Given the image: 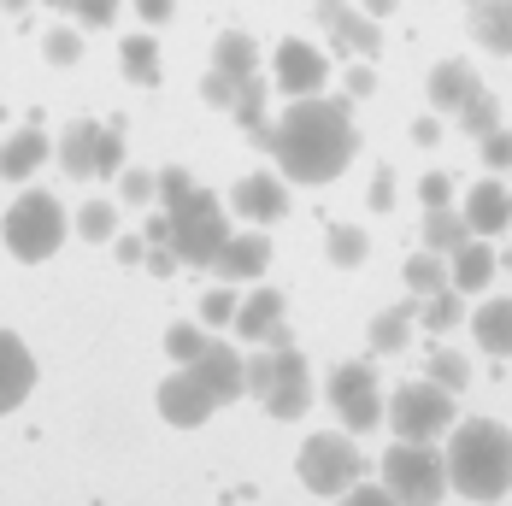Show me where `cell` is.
Segmentation results:
<instances>
[{
    "instance_id": "obj_1",
    "label": "cell",
    "mask_w": 512,
    "mask_h": 506,
    "mask_svg": "<svg viewBox=\"0 0 512 506\" xmlns=\"http://www.w3.org/2000/svg\"><path fill=\"white\" fill-rule=\"evenodd\" d=\"M271 159L289 183H336L359 153V130H354V106L330 101V95H301L277 112L271 124Z\"/></svg>"
},
{
    "instance_id": "obj_2",
    "label": "cell",
    "mask_w": 512,
    "mask_h": 506,
    "mask_svg": "<svg viewBox=\"0 0 512 506\" xmlns=\"http://www.w3.org/2000/svg\"><path fill=\"white\" fill-rule=\"evenodd\" d=\"M442 454H448V489H460L465 501L489 506L512 489V430L501 418H465Z\"/></svg>"
},
{
    "instance_id": "obj_3",
    "label": "cell",
    "mask_w": 512,
    "mask_h": 506,
    "mask_svg": "<svg viewBox=\"0 0 512 506\" xmlns=\"http://www.w3.org/2000/svg\"><path fill=\"white\" fill-rule=\"evenodd\" d=\"M248 395H254L271 418H283V424H295V418L312 406L307 354L289 342V330H283V324L265 336V348H259V354H248Z\"/></svg>"
},
{
    "instance_id": "obj_4",
    "label": "cell",
    "mask_w": 512,
    "mask_h": 506,
    "mask_svg": "<svg viewBox=\"0 0 512 506\" xmlns=\"http://www.w3.org/2000/svg\"><path fill=\"white\" fill-rule=\"evenodd\" d=\"M65 236H71V212H65V201H53L48 189H24L18 201L6 206V218H0V242H6V253L18 265L53 259L65 248Z\"/></svg>"
},
{
    "instance_id": "obj_5",
    "label": "cell",
    "mask_w": 512,
    "mask_h": 506,
    "mask_svg": "<svg viewBox=\"0 0 512 506\" xmlns=\"http://www.w3.org/2000/svg\"><path fill=\"white\" fill-rule=\"evenodd\" d=\"M383 489L401 506H442V495H448V454L436 442L395 436V448L383 454Z\"/></svg>"
},
{
    "instance_id": "obj_6",
    "label": "cell",
    "mask_w": 512,
    "mask_h": 506,
    "mask_svg": "<svg viewBox=\"0 0 512 506\" xmlns=\"http://www.w3.org/2000/svg\"><path fill=\"white\" fill-rule=\"evenodd\" d=\"M171 212V248L183 265H212L218 248L230 242V201H218L212 189H189Z\"/></svg>"
},
{
    "instance_id": "obj_7",
    "label": "cell",
    "mask_w": 512,
    "mask_h": 506,
    "mask_svg": "<svg viewBox=\"0 0 512 506\" xmlns=\"http://www.w3.org/2000/svg\"><path fill=\"white\" fill-rule=\"evenodd\" d=\"M383 418H389V430L407 436V442H436L442 430H454V395H448L442 383H430V377H418V383L407 377V383L389 395Z\"/></svg>"
},
{
    "instance_id": "obj_8",
    "label": "cell",
    "mask_w": 512,
    "mask_h": 506,
    "mask_svg": "<svg viewBox=\"0 0 512 506\" xmlns=\"http://www.w3.org/2000/svg\"><path fill=\"white\" fill-rule=\"evenodd\" d=\"M324 401L336 406V418H342V430H348V436L377 430V424H383V406H389V401H383L377 371H371L365 359H348V365H336V371H330Z\"/></svg>"
},
{
    "instance_id": "obj_9",
    "label": "cell",
    "mask_w": 512,
    "mask_h": 506,
    "mask_svg": "<svg viewBox=\"0 0 512 506\" xmlns=\"http://www.w3.org/2000/svg\"><path fill=\"white\" fill-rule=\"evenodd\" d=\"M359 471H365V459L348 436H336V430H318L301 442V459H295V477L307 483L312 495H342V489H354Z\"/></svg>"
},
{
    "instance_id": "obj_10",
    "label": "cell",
    "mask_w": 512,
    "mask_h": 506,
    "mask_svg": "<svg viewBox=\"0 0 512 506\" xmlns=\"http://www.w3.org/2000/svg\"><path fill=\"white\" fill-rule=\"evenodd\" d=\"M271 83H277L289 101L324 95V83H330V53H318L312 42H301V36L277 42V53H271Z\"/></svg>"
},
{
    "instance_id": "obj_11",
    "label": "cell",
    "mask_w": 512,
    "mask_h": 506,
    "mask_svg": "<svg viewBox=\"0 0 512 506\" xmlns=\"http://www.w3.org/2000/svg\"><path fill=\"white\" fill-rule=\"evenodd\" d=\"M154 406H159V418L171 424V430H201L206 418L218 412V401H212V389H206L201 377L189 371V365H177L165 383H159V395H154Z\"/></svg>"
},
{
    "instance_id": "obj_12",
    "label": "cell",
    "mask_w": 512,
    "mask_h": 506,
    "mask_svg": "<svg viewBox=\"0 0 512 506\" xmlns=\"http://www.w3.org/2000/svg\"><path fill=\"white\" fill-rule=\"evenodd\" d=\"M230 212L236 218H248V224H277L283 212H289V177L277 171H248L236 189H230Z\"/></svg>"
},
{
    "instance_id": "obj_13",
    "label": "cell",
    "mask_w": 512,
    "mask_h": 506,
    "mask_svg": "<svg viewBox=\"0 0 512 506\" xmlns=\"http://www.w3.org/2000/svg\"><path fill=\"white\" fill-rule=\"evenodd\" d=\"M189 371L212 389V401L218 406H230V401L248 395V359H242V348H230V342H206L201 359H195Z\"/></svg>"
},
{
    "instance_id": "obj_14",
    "label": "cell",
    "mask_w": 512,
    "mask_h": 506,
    "mask_svg": "<svg viewBox=\"0 0 512 506\" xmlns=\"http://www.w3.org/2000/svg\"><path fill=\"white\" fill-rule=\"evenodd\" d=\"M36 395V354L24 348L18 330H0V418Z\"/></svg>"
},
{
    "instance_id": "obj_15",
    "label": "cell",
    "mask_w": 512,
    "mask_h": 506,
    "mask_svg": "<svg viewBox=\"0 0 512 506\" xmlns=\"http://www.w3.org/2000/svg\"><path fill=\"white\" fill-rule=\"evenodd\" d=\"M318 24L330 30L336 53H359V59H377L383 53V30L371 12H348V6H318Z\"/></svg>"
},
{
    "instance_id": "obj_16",
    "label": "cell",
    "mask_w": 512,
    "mask_h": 506,
    "mask_svg": "<svg viewBox=\"0 0 512 506\" xmlns=\"http://www.w3.org/2000/svg\"><path fill=\"white\" fill-rule=\"evenodd\" d=\"M101 130L106 124H95V118H77V124H65V136L53 142V159H59V171L65 177H101Z\"/></svg>"
},
{
    "instance_id": "obj_17",
    "label": "cell",
    "mask_w": 512,
    "mask_h": 506,
    "mask_svg": "<svg viewBox=\"0 0 512 506\" xmlns=\"http://www.w3.org/2000/svg\"><path fill=\"white\" fill-rule=\"evenodd\" d=\"M265 265H271V236H259V230L230 236V242L218 248V259H212L218 283H254V277H265Z\"/></svg>"
},
{
    "instance_id": "obj_18",
    "label": "cell",
    "mask_w": 512,
    "mask_h": 506,
    "mask_svg": "<svg viewBox=\"0 0 512 506\" xmlns=\"http://www.w3.org/2000/svg\"><path fill=\"white\" fill-rule=\"evenodd\" d=\"M48 159H53L48 130H42V124H24V130H12V136L0 142V177H6V183H30Z\"/></svg>"
},
{
    "instance_id": "obj_19",
    "label": "cell",
    "mask_w": 512,
    "mask_h": 506,
    "mask_svg": "<svg viewBox=\"0 0 512 506\" xmlns=\"http://www.w3.org/2000/svg\"><path fill=\"white\" fill-rule=\"evenodd\" d=\"M460 212H465V224H471V236H501V230H512V189L501 177H483L465 195Z\"/></svg>"
},
{
    "instance_id": "obj_20",
    "label": "cell",
    "mask_w": 512,
    "mask_h": 506,
    "mask_svg": "<svg viewBox=\"0 0 512 506\" xmlns=\"http://www.w3.org/2000/svg\"><path fill=\"white\" fill-rule=\"evenodd\" d=\"M495 271H501V253L489 248V242H477V236H465L460 248L448 253V283L460 295H483L495 283Z\"/></svg>"
},
{
    "instance_id": "obj_21",
    "label": "cell",
    "mask_w": 512,
    "mask_h": 506,
    "mask_svg": "<svg viewBox=\"0 0 512 506\" xmlns=\"http://www.w3.org/2000/svg\"><path fill=\"white\" fill-rule=\"evenodd\" d=\"M471 95H483L477 65H465V59H442V65L430 71V106H436V112H460Z\"/></svg>"
},
{
    "instance_id": "obj_22",
    "label": "cell",
    "mask_w": 512,
    "mask_h": 506,
    "mask_svg": "<svg viewBox=\"0 0 512 506\" xmlns=\"http://www.w3.org/2000/svg\"><path fill=\"white\" fill-rule=\"evenodd\" d=\"M265 106H271V83H265V77H248V83L236 89V106H230V118L254 136V148H271V112H265Z\"/></svg>"
},
{
    "instance_id": "obj_23",
    "label": "cell",
    "mask_w": 512,
    "mask_h": 506,
    "mask_svg": "<svg viewBox=\"0 0 512 506\" xmlns=\"http://www.w3.org/2000/svg\"><path fill=\"white\" fill-rule=\"evenodd\" d=\"M277 324H283V295H277V289H254L248 301L236 306V324H230V330H236L242 342H265Z\"/></svg>"
},
{
    "instance_id": "obj_24",
    "label": "cell",
    "mask_w": 512,
    "mask_h": 506,
    "mask_svg": "<svg viewBox=\"0 0 512 506\" xmlns=\"http://www.w3.org/2000/svg\"><path fill=\"white\" fill-rule=\"evenodd\" d=\"M471 336H477V348H483V354L507 359V354H512V295L477 306V318H471Z\"/></svg>"
},
{
    "instance_id": "obj_25",
    "label": "cell",
    "mask_w": 512,
    "mask_h": 506,
    "mask_svg": "<svg viewBox=\"0 0 512 506\" xmlns=\"http://www.w3.org/2000/svg\"><path fill=\"white\" fill-rule=\"evenodd\" d=\"M471 36L489 53H512V0H471Z\"/></svg>"
},
{
    "instance_id": "obj_26",
    "label": "cell",
    "mask_w": 512,
    "mask_h": 506,
    "mask_svg": "<svg viewBox=\"0 0 512 506\" xmlns=\"http://www.w3.org/2000/svg\"><path fill=\"white\" fill-rule=\"evenodd\" d=\"M212 65L230 71L236 83H248V77H259V42L248 30H224V36L212 42Z\"/></svg>"
},
{
    "instance_id": "obj_27",
    "label": "cell",
    "mask_w": 512,
    "mask_h": 506,
    "mask_svg": "<svg viewBox=\"0 0 512 506\" xmlns=\"http://www.w3.org/2000/svg\"><path fill=\"white\" fill-rule=\"evenodd\" d=\"M412 324H418V295L371 318V348H377V354H401L412 342Z\"/></svg>"
},
{
    "instance_id": "obj_28",
    "label": "cell",
    "mask_w": 512,
    "mask_h": 506,
    "mask_svg": "<svg viewBox=\"0 0 512 506\" xmlns=\"http://www.w3.org/2000/svg\"><path fill=\"white\" fill-rule=\"evenodd\" d=\"M118 65H124V77H130L136 89H154V83H159V42L148 36V30L124 36V48H118Z\"/></svg>"
},
{
    "instance_id": "obj_29",
    "label": "cell",
    "mask_w": 512,
    "mask_h": 506,
    "mask_svg": "<svg viewBox=\"0 0 512 506\" xmlns=\"http://www.w3.org/2000/svg\"><path fill=\"white\" fill-rule=\"evenodd\" d=\"M471 236V224H465V212L460 206H424V248H436V253H454Z\"/></svg>"
},
{
    "instance_id": "obj_30",
    "label": "cell",
    "mask_w": 512,
    "mask_h": 506,
    "mask_svg": "<svg viewBox=\"0 0 512 506\" xmlns=\"http://www.w3.org/2000/svg\"><path fill=\"white\" fill-rule=\"evenodd\" d=\"M71 230L83 236V242H112L118 236V201H83L77 206V218H71Z\"/></svg>"
},
{
    "instance_id": "obj_31",
    "label": "cell",
    "mask_w": 512,
    "mask_h": 506,
    "mask_svg": "<svg viewBox=\"0 0 512 506\" xmlns=\"http://www.w3.org/2000/svg\"><path fill=\"white\" fill-rule=\"evenodd\" d=\"M324 253H330V265L354 271V265H365V253H371V236H365L359 224H330V236H324Z\"/></svg>"
},
{
    "instance_id": "obj_32",
    "label": "cell",
    "mask_w": 512,
    "mask_h": 506,
    "mask_svg": "<svg viewBox=\"0 0 512 506\" xmlns=\"http://www.w3.org/2000/svg\"><path fill=\"white\" fill-rule=\"evenodd\" d=\"M407 289L412 295H436V289H448V253L424 248L407 259Z\"/></svg>"
},
{
    "instance_id": "obj_33",
    "label": "cell",
    "mask_w": 512,
    "mask_h": 506,
    "mask_svg": "<svg viewBox=\"0 0 512 506\" xmlns=\"http://www.w3.org/2000/svg\"><path fill=\"white\" fill-rule=\"evenodd\" d=\"M418 324L436 330V336L454 330V324H460V289L448 283V289H436V295H418Z\"/></svg>"
},
{
    "instance_id": "obj_34",
    "label": "cell",
    "mask_w": 512,
    "mask_h": 506,
    "mask_svg": "<svg viewBox=\"0 0 512 506\" xmlns=\"http://www.w3.org/2000/svg\"><path fill=\"white\" fill-rule=\"evenodd\" d=\"M206 342H212L206 324H189V318H177V324L165 330V354H171V365H195Z\"/></svg>"
},
{
    "instance_id": "obj_35",
    "label": "cell",
    "mask_w": 512,
    "mask_h": 506,
    "mask_svg": "<svg viewBox=\"0 0 512 506\" xmlns=\"http://www.w3.org/2000/svg\"><path fill=\"white\" fill-rule=\"evenodd\" d=\"M430 383H442L448 395L471 389V359L454 354V348H430Z\"/></svg>"
},
{
    "instance_id": "obj_36",
    "label": "cell",
    "mask_w": 512,
    "mask_h": 506,
    "mask_svg": "<svg viewBox=\"0 0 512 506\" xmlns=\"http://www.w3.org/2000/svg\"><path fill=\"white\" fill-rule=\"evenodd\" d=\"M460 130H465V136H477V142H483L489 130H501V101H495L489 89H483V95H471V101L460 106Z\"/></svg>"
},
{
    "instance_id": "obj_37",
    "label": "cell",
    "mask_w": 512,
    "mask_h": 506,
    "mask_svg": "<svg viewBox=\"0 0 512 506\" xmlns=\"http://www.w3.org/2000/svg\"><path fill=\"white\" fill-rule=\"evenodd\" d=\"M42 53H48L53 65H77L83 59V30L77 24H53L48 36H42Z\"/></svg>"
},
{
    "instance_id": "obj_38",
    "label": "cell",
    "mask_w": 512,
    "mask_h": 506,
    "mask_svg": "<svg viewBox=\"0 0 512 506\" xmlns=\"http://www.w3.org/2000/svg\"><path fill=\"white\" fill-rule=\"evenodd\" d=\"M236 283H218V289H206L201 295V324H212V330H218V324H236Z\"/></svg>"
},
{
    "instance_id": "obj_39",
    "label": "cell",
    "mask_w": 512,
    "mask_h": 506,
    "mask_svg": "<svg viewBox=\"0 0 512 506\" xmlns=\"http://www.w3.org/2000/svg\"><path fill=\"white\" fill-rule=\"evenodd\" d=\"M189 189H195V177H189L183 165H165V171H154V206H177Z\"/></svg>"
},
{
    "instance_id": "obj_40",
    "label": "cell",
    "mask_w": 512,
    "mask_h": 506,
    "mask_svg": "<svg viewBox=\"0 0 512 506\" xmlns=\"http://www.w3.org/2000/svg\"><path fill=\"white\" fill-rule=\"evenodd\" d=\"M118 206H154V171H118Z\"/></svg>"
},
{
    "instance_id": "obj_41",
    "label": "cell",
    "mask_w": 512,
    "mask_h": 506,
    "mask_svg": "<svg viewBox=\"0 0 512 506\" xmlns=\"http://www.w3.org/2000/svg\"><path fill=\"white\" fill-rule=\"evenodd\" d=\"M236 89H242V83H236L230 71H218V65H212V71H206V77H201V95H206V101H212V106H224V112L236 106Z\"/></svg>"
},
{
    "instance_id": "obj_42",
    "label": "cell",
    "mask_w": 512,
    "mask_h": 506,
    "mask_svg": "<svg viewBox=\"0 0 512 506\" xmlns=\"http://www.w3.org/2000/svg\"><path fill=\"white\" fill-rule=\"evenodd\" d=\"M483 165H489V171H512V130L507 124L483 136Z\"/></svg>"
},
{
    "instance_id": "obj_43",
    "label": "cell",
    "mask_w": 512,
    "mask_h": 506,
    "mask_svg": "<svg viewBox=\"0 0 512 506\" xmlns=\"http://www.w3.org/2000/svg\"><path fill=\"white\" fill-rule=\"evenodd\" d=\"M118 171H124V130L106 124L101 130V177H118Z\"/></svg>"
},
{
    "instance_id": "obj_44",
    "label": "cell",
    "mask_w": 512,
    "mask_h": 506,
    "mask_svg": "<svg viewBox=\"0 0 512 506\" xmlns=\"http://www.w3.org/2000/svg\"><path fill=\"white\" fill-rule=\"evenodd\" d=\"M336 506H401V501H395L383 483H365V489L354 483V489H342V501H336Z\"/></svg>"
},
{
    "instance_id": "obj_45",
    "label": "cell",
    "mask_w": 512,
    "mask_h": 506,
    "mask_svg": "<svg viewBox=\"0 0 512 506\" xmlns=\"http://www.w3.org/2000/svg\"><path fill=\"white\" fill-rule=\"evenodd\" d=\"M418 201H424V206H442V201H454V177H448V171H430V177L418 183Z\"/></svg>"
},
{
    "instance_id": "obj_46",
    "label": "cell",
    "mask_w": 512,
    "mask_h": 506,
    "mask_svg": "<svg viewBox=\"0 0 512 506\" xmlns=\"http://www.w3.org/2000/svg\"><path fill=\"white\" fill-rule=\"evenodd\" d=\"M71 12H77L89 30H101V24H112V18H118V0H77Z\"/></svg>"
},
{
    "instance_id": "obj_47",
    "label": "cell",
    "mask_w": 512,
    "mask_h": 506,
    "mask_svg": "<svg viewBox=\"0 0 512 506\" xmlns=\"http://www.w3.org/2000/svg\"><path fill=\"white\" fill-rule=\"evenodd\" d=\"M371 206H377V212H389V206H395V171H389V165L371 177Z\"/></svg>"
},
{
    "instance_id": "obj_48",
    "label": "cell",
    "mask_w": 512,
    "mask_h": 506,
    "mask_svg": "<svg viewBox=\"0 0 512 506\" xmlns=\"http://www.w3.org/2000/svg\"><path fill=\"white\" fill-rule=\"evenodd\" d=\"M112 248H118V265H142L148 259V236H112Z\"/></svg>"
},
{
    "instance_id": "obj_49",
    "label": "cell",
    "mask_w": 512,
    "mask_h": 506,
    "mask_svg": "<svg viewBox=\"0 0 512 506\" xmlns=\"http://www.w3.org/2000/svg\"><path fill=\"white\" fill-rule=\"evenodd\" d=\"M412 142L418 148H436L442 142V118H412Z\"/></svg>"
},
{
    "instance_id": "obj_50",
    "label": "cell",
    "mask_w": 512,
    "mask_h": 506,
    "mask_svg": "<svg viewBox=\"0 0 512 506\" xmlns=\"http://www.w3.org/2000/svg\"><path fill=\"white\" fill-rule=\"evenodd\" d=\"M377 89V71L371 65H348V95H371Z\"/></svg>"
},
{
    "instance_id": "obj_51",
    "label": "cell",
    "mask_w": 512,
    "mask_h": 506,
    "mask_svg": "<svg viewBox=\"0 0 512 506\" xmlns=\"http://www.w3.org/2000/svg\"><path fill=\"white\" fill-rule=\"evenodd\" d=\"M171 6H177V0H136V18H148V24H165V18H171Z\"/></svg>"
},
{
    "instance_id": "obj_52",
    "label": "cell",
    "mask_w": 512,
    "mask_h": 506,
    "mask_svg": "<svg viewBox=\"0 0 512 506\" xmlns=\"http://www.w3.org/2000/svg\"><path fill=\"white\" fill-rule=\"evenodd\" d=\"M395 6H401V0H365V12H371V18H389Z\"/></svg>"
},
{
    "instance_id": "obj_53",
    "label": "cell",
    "mask_w": 512,
    "mask_h": 506,
    "mask_svg": "<svg viewBox=\"0 0 512 506\" xmlns=\"http://www.w3.org/2000/svg\"><path fill=\"white\" fill-rule=\"evenodd\" d=\"M0 6H6V12H24V6H30V0H0Z\"/></svg>"
},
{
    "instance_id": "obj_54",
    "label": "cell",
    "mask_w": 512,
    "mask_h": 506,
    "mask_svg": "<svg viewBox=\"0 0 512 506\" xmlns=\"http://www.w3.org/2000/svg\"><path fill=\"white\" fill-rule=\"evenodd\" d=\"M48 6H65V12H71V6H77V0H48Z\"/></svg>"
},
{
    "instance_id": "obj_55",
    "label": "cell",
    "mask_w": 512,
    "mask_h": 506,
    "mask_svg": "<svg viewBox=\"0 0 512 506\" xmlns=\"http://www.w3.org/2000/svg\"><path fill=\"white\" fill-rule=\"evenodd\" d=\"M501 259H507V271H512V248H507V253H501Z\"/></svg>"
},
{
    "instance_id": "obj_56",
    "label": "cell",
    "mask_w": 512,
    "mask_h": 506,
    "mask_svg": "<svg viewBox=\"0 0 512 506\" xmlns=\"http://www.w3.org/2000/svg\"><path fill=\"white\" fill-rule=\"evenodd\" d=\"M318 6H342V0H318Z\"/></svg>"
}]
</instances>
